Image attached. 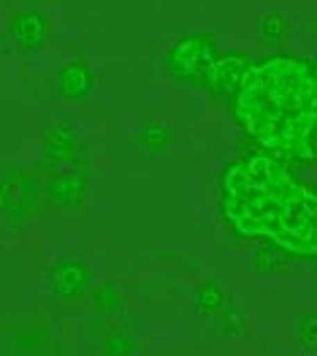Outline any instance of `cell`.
<instances>
[{"mask_svg": "<svg viewBox=\"0 0 317 356\" xmlns=\"http://www.w3.org/2000/svg\"><path fill=\"white\" fill-rule=\"evenodd\" d=\"M298 334H301L304 348H307V351H315L317 343H315V318H312V316H309V318H307V321L298 327Z\"/></svg>", "mask_w": 317, "mask_h": 356, "instance_id": "e0dca14e", "label": "cell"}, {"mask_svg": "<svg viewBox=\"0 0 317 356\" xmlns=\"http://www.w3.org/2000/svg\"><path fill=\"white\" fill-rule=\"evenodd\" d=\"M171 142V128L163 122H146L139 131V145L146 149H163Z\"/></svg>", "mask_w": 317, "mask_h": 356, "instance_id": "4fadbf2b", "label": "cell"}, {"mask_svg": "<svg viewBox=\"0 0 317 356\" xmlns=\"http://www.w3.org/2000/svg\"><path fill=\"white\" fill-rule=\"evenodd\" d=\"M220 313H223V327H225V332H228V334H241V324H244L241 316H239L236 310H225V307H223Z\"/></svg>", "mask_w": 317, "mask_h": 356, "instance_id": "ac0fdd59", "label": "cell"}, {"mask_svg": "<svg viewBox=\"0 0 317 356\" xmlns=\"http://www.w3.org/2000/svg\"><path fill=\"white\" fill-rule=\"evenodd\" d=\"M87 175L79 172V169H71V172H62V175H55L46 185V196L60 204V207H74V204H82L87 196Z\"/></svg>", "mask_w": 317, "mask_h": 356, "instance_id": "8992f818", "label": "cell"}, {"mask_svg": "<svg viewBox=\"0 0 317 356\" xmlns=\"http://www.w3.org/2000/svg\"><path fill=\"white\" fill-rule=\"evenodd\" d=\"M220 209L239 237L260 239L295 259H315V191L285 161L247 152L228 163L220 175Z\"/></svg>", "mask_w": 317, "mask_h": 356, "instance_id": "6da1fadb", "label": "cell"}, {"mask_svg": "<svg viewBox=\"0 0 317 356\" xmlns=\"http://www.w3.org/2000/svg\"><path fill=\"white\" fill-rule=\"evenodd\" d=\"M60 90L71 101H82L92 92V71L82 60H71L60 71Z\"/></svg>", "mask_w": 317, "mask_h": 356, "instance_id": "30bf717a", "label": "cell"}, {"mask_svg": "<svg viewBox=\"0 0 317 356\" xmlns=\"http://www.w3.org/2000/svg\"><path fill=\"white\" fill-rule=\"evenodd\" d=\"M255 267L260 272H271V269L280 267V250L271 248V245H263L258 253H255Z\"/></svg>", "mask_w": 317, "mask_h": 356, "instance_id": "9a60e30c", "label": "cell"}, {"mask_svg": "<svg viewBox=\"0 0 317 356\" xmlns=\"http://www.w3.org/2000/svg\"><path fill=\"white\" fill-rule=\"evenodd\" d=\"M46 158L52 163H68L76 158V149H79V136H76V128L68 125V122H58L46 131Z\"/></svg>", "mask_w": 317, "mask_h": 356, "instance_id": "9c48e42d", "label": "cell"}, {"mask_svg": "<svg viewBox=\"0 0 317 356\" xmlns=\"http://www.w3.org/2000/svg\"><path fill=\"white\" fill-rule=\"evenodd\" d=\"M95 305H98L103 313H117L119 305H122V297H119V291H117L114 286H101V289L95 291Z\"/></svg>", "mask_w": 317, "mask_h": 356, "instance_id": "5bb4252c", "label": "cell"}, {"mask_svg": "<svg viewBox=\"0 0 317 356\" xmlns=\"http://www.w3.org/2000/svg\"><path fill=\"white\" fill-rule=\"evenodd\" d=\"M250 68V60L239 52H223L217 55L209 74H206V85L212 88V92H217L220 98H231L236 95V90L241 88V79Z\"/></svg>", "mask_w": 317, "mask_h": 356, "instance_id": "5b68a950", "label": "cell"}, {"mask_svg": "<svg viewBox=\"0 0 317 356\" xmlns=\"http://www.w3.org/2000/svg\"><path fill=\"white\" fill-rule=\"evenodd\" d=\"M103 351H106V354H133L136 348H133L130 340H125V337H119V334H112V337H106Z\"/></svg>", "mask_w": 317, "mask_h": 356, "instance_id": "2e32d148", "label": "cell"}, {"mask_svg": "<svg viewBox=\"0 0 317 356\" xmlns=\"http://www.w3.org/2000/svg\"><path fill=\"white\" fill-rule=\"evenodd\" d=\"M38 204V185L28 172L6 169L0 172V215L8 220L28 218Z\"/></svg>", "mask_w": 317, "mask_h": 356, "instance_id": "277c9868", "label": "cell"}, {"mask_svg": "<svg viewBox=\"0 0 317 356\" xmlns=\"http://www.w3.org/2000/svg\"><path fill=\"white\" fill-rule=\"evenodd\" d=\"M241 131L285 163L315 161V65L295 55H271L250 63L233 95Z\"/></svg>", "mask_w": 317, "mask_h": 356, "instance_id": "7a4b0ae2", "label": "cell"}, {"mask_svg": "<svg viewBox=\"0 0 317 356\" xmlns=\"http://www.w3.org/2000/svg\"><path fill=\"white\" fill-rule=\"evenodd\" d=\"M217 41L209 35V33H193V35H185L179 38L169 52V71H171L176 79H185V82H198L206 79L212 63L217 58Z\"/></svg>", "mask_w": 317, "mask_h": 356, "instance_id": "3957f363", "label": "cell"}, {"mask_svg": "<svg viewBox=\"0 0 317 356\" xmlns=\"http://www.w3.org/2000/svg\"><path fill=\"white\" fill-rule=\"evenodd\" d=\"M288 35H290V22L282 14H266V17L260 19V38H263L266 44H271V47L285 44Z\"/></svg>", "mask_w": 317, "mask_h": 356, "instance_id": "7c38bea8", "label": "cell"}, {"mask_svg": "<svg viewBox=\"0 0 317 356\" xmlns=\"http://www.w3.org/2000/svg\"><path fill=\"white\" fill-rule=\"evenodd\" d=\"M196 305L203 316H217L225 307V291L217 283H201L196 291Z\"/></svg>", "mask_w": 317, "mask_h": 356, "instance_id": "8fae6325", "label": "cell"}, {"mask_svg": "<svg viewBox=\"0 0 317 356\" xmlns=\"http://www.w3.org/2000/svg\"><path fill=\"white\" fill-rule=\"evenodd\" d=\"M49 283H52V291L62 299H74L79 297L89 283V272L85 264L79 261H60L58 267L52 269L49 275Z\"/></svg>", "mask_w": 317, "mask_h": 356, "instance_id": "52a82bcc", "label": "cell"}, {"mask_svg": "<svg viewBox=\"0 0 317 356\" xmlns=\"http://www.w3.org/2000/svg\"><path fill=\"white\" fill-rule=\"evenodd\" d=\"M49 35V22L38 14V11H25L19 17H14L11 22V38L19 49H38L44 47Z\"/></svg>", "mask_w": 317, "mask_h": 356, "instance_id": "ba28073f", "label": "cell"}]
</instances>
